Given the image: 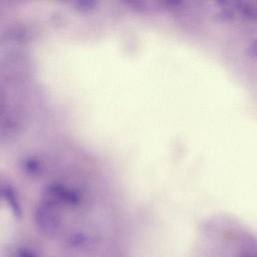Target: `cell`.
Wrapping results in <instances>:
<instances>
[{
	"label": "cell",
	"instance_id": "4",
	"mask_svg": "<svg viewBox=\"0 0 257 257\" xmlns=\"http://www.w3.org/2000/svg\"><path fill=\"white\" fill-rule=\"evenodd\" d=\"M240 257H257V250H249L243 253Z\"/></svg>",
	"mask_w": 257,
	"mask_h": 257
},
{
	"label": "cell",
	"instance_id": "3",
	"mask_svg": "<svg viewBox=\"0 0 257 257\" xmlns=\"http://www.w3.org/2000/svg\"><path fill=\"white\" fill-rule=\"evenodd\" d=\"M18 257H35V255L30 250L22 248L18 252Z\"/></svg>",
	"mask_w": 257,
	"mask_h": 257
},
{
	"label": "cell",
	"instance_id": "2",
	"mask_svg": "<svg viewBox=\"0 0 257 257\" xmlns=\"http://www.w3.org/2000/svg\"><path fill=\"white\" fill-rule=\"evenodd\" d=\"M85 240V237L82 234H76L72 237L71 243L74 245L81 244Z\"/></svg>",
	"mask_w": 257,
	"mask_h": 257
},
{
	"label": "cell",
	"instance_id": "1",
	"mask_svg": "<svg viewBox=\"0 0 257 257\" xmlns=\"http://www.w3.org/2000/svg\"><path fill=\"white\" fill-rule=\"evenodd\" d=\"M34 218L37 226L45 234L52 236L57 232L60 219L50 204L44 202L38 206L35 210Z\"/></svg>",
	"mask_w": 257,
	"mask_h": 257
}]
</instances>
